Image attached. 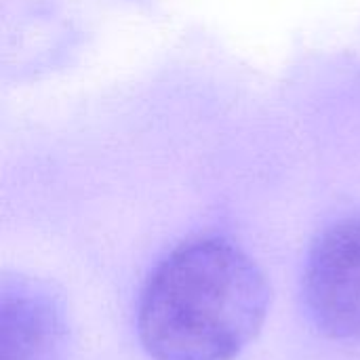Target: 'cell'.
I'll return each instance as SVG.
<instances>
[{"mask_svg":"<svg viewBox=\"0 0 360 360\" xmlns=\"http://www.w3.org/2000/svg\"><path fill=\"white\" fill-rule=\"evenodd\" d=\"M304 295L310 316L331 338H360V215L331 226L314 245Z\"/></svg>","mask_w":360,"mask_h":360,"instance_id":"2","label":"cell"},{"mask_svg":"<svg viewBox=\"0 0 360 360\" xmlns=\"http://www.w3.org/2000/svg\"><path fill=\"white\" fill-rule=\"evenodd\" d=\"M59 327L53 308L40 297L19 293L2 302V359L46 360L57 346Z\"/></svg>","mask_w":360,"mask_h":360,"instance_id":"3","label":"cell"},{"mask_svg":"<svg viewBox=\"0 0 360 360\" xmlns=\"http://www.w3.org/2000/svg\"><path fill=\"white\" fill-rule=\"evenodd\" d=\"M270 289L234 243L200 236L152 272L139 302V338L156 360H232L262 329Z\"/></svg>","mask_w":360,"mask_h":360,"instance_id":"1","label":"cell"}]
</instances>
